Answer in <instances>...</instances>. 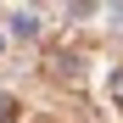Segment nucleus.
<instances>
[{
	"instance_id": "f257e3e1",
	"label": "nucleus",
	"mask_w": 123,
	"mask_h": 123,
	"mask_svg": "<svg viewBox=\"0 0 123 123\" xmlns=\"http://www.w3.org/2000/svg\"><path fill=\"white\" fill-rule=\"evenodd\" d=\"M11 34H17V39H34V34H39V17H34V11H17V17H11Z\"/></svg>"
},
{
	"instance_id": "f03ea898",
	"label": "nucleus",
	"mask_w": 123,
	"mask_h": 123,
	"mask_svg": "<svg viewBox=\"0 0 123 123\" xmlns=\"http://www.w3.org/2000/svg\"><path fill=\"white\" fill-rule=\"evenodd\" d=\"M11 117H17V101H11L6 90H0V123H11Z\"/></svg>"
},
{
	"instance_id": "7ed1b4c3",
	"label": "nucleus",
	"mask_w": 123,
	"mask_h": 123,
	"mask_svg": "<svg viewBox=\"0 0 123 123\" xmlns=\"http://www.w3.org/2000/svg\"><path fill=\"white\" fill-rule=\"evenodd\" d=\"M112 101L123 106V73H112Z\"/></svg>"
}]
</instances>
